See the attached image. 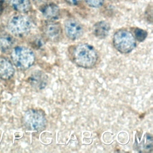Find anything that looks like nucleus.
<instances>
[{
    "label": "nucleus",
    "instance_id": "nucleus-1",
    "mask_svg": "<svg viewBox=\"0 0 153 153\" xmlns=\"http://www.w3.org/2000/svg\"><path fill=\"white\" fill-rule=\"evenodd\" d=\"M70 54L74 63L83 68H93L98 59V54L95 48L86 43L74 46Z\"/></svg>",
    "mask_w": 153,
    "mask_h": 153
},
{
    "label": "nucleus",
    "instance_id": "nucleus-2",
    "mask_svg": "<svg viewBox=\"0 0 153 153\" xmlns=\"http://www.w3.org/2000/svg\"><path fill=\"white\" fill-rule=\"evenodd\" d=\"M11 57L14 64L22 70L29 68L35 61V56L33 51L24 46H17L14 48Z\"/></svg>",
    "mask_w": 153,
    "mask_h": 153
},
{
    "label": "nucleus",
    "instance_id": "nucleus-3",
    "mask_svg": "<svg viewBox=\"0 0 153 153\" xmlns=\"http://www.w3.org/2000/svg\"><path fill=\"white\" fill-rule=\"evenodd\" d=\"M114 47L121 53H130L136 47V39L133 35L127 30H117L113 36Z\"/></svg>",
    "mask_w": 153,
    "mask_h": 153
},
{
    "label": "nucleus",
    "instance_id": "nucleus-4",
    "mask_svg": "<svg viewBox=\"0 0 153 153\" xmlns=\"http://www.w3.org/2000/svg\"><path fill=\"white\" fill-rule=\"evenodd\" d=\"M23 123L29 130L39 131L45 128L47 120L42 112L36 109H29L24 114Z\"/></svg>",
    "mask_w": 153,
    "mask_h": 153
},
{
    "label": "nucleus",
    "instance_id": "nucleus-5",
    "mask_svg": "<svg viewBox=\"0 0 153 153\" xmlns=\"http://www.w3.org/2000/svg\"><path fill=\"white\" fill-rule=\"evenodd\" d=\"M8 27L10 32L17 36L27 34L32 27V23L26 16L17 15L13 16L9 21Z\"/></svg>",
    "mask_w": 153,
    "mask_h": 153
},
{
    "label": "nucleus",
    "instance_id": "nucleus-6",
    "mask_svg": "<svg viewBox=\"0 0 153 153\" xmlns=\"http://www.w3.org/2000/svg\"><path fill=\"white\" fill-rule=\"evenodd\" d=\"M64 30L66 36L71 40L77 39L83 34L82 25L74 19H68L65 22Z\"/></svg>",
    "mask_w": 153,
    "mask_h": 153
},
{
    "label": "nucleus",
    "instance_id": "nucleus-7",
    "mask_svg": "<svg viewBox=\"0 0 153 153\" xmlns=\"http://www.w3.org/2000/svg\"><path fill=\"white\" fill-rule=\"evenodd\" d=\"M43 32L47 39L53 42L59 41L62 36V29L60 23L49 21L44 27Z\"/></svg>",
    "mask_w": 153,
    "mask_h": 153
},
{
    "label": "nucleus",
    "instance_id": "nucleus-8",
    "mask_svg": "<svg viewBox=\"0 0 153 153\" xmlns=\"http://www.w3.org/2000/svg\"><path fill=\"white\" fill-rule=\"evenodd\" d=\"M134 148L139 152H148L152 148V138L147 132L136 134L135 136Z\"/></svg>",
    "mask_w": 153,
    "mask_h": 153
},
{
    "label": "nucleus",
    "instance_id": "nucleus-9",
    "mask_svg": "<svg viewBox=\"0 0 153 153\" xmlns=\"http://www.w3.org/2000/svg\"><path fill=\"white\" fill-rule=\"evenodd\" d=\"M48 76L41 71H35L29 77V82L36 90L44 89L48 84Z\"/></svg>",
    "mask_w": 153,
    "mask_h": 153
},
{
    "label": "nucleus",
    "instance_id": "nucleus-10",
    "mask_svg": "<svg viewBox=\"0 0 153 153\" xmlns=\"http://www.w3.org/2000/svg\"><path fill=\"white\" fill-rule=\"evenodd\" d=\"M14 74V68L11 62L4 57H0V78L4 80L10 79Z\"/></svg>",
    "mask_w": 153,
    "mask_h": 153
},
{
    "label": "nucleus",
    "instance_id": "nucleus-11",
    "mask_svg": "<svg viewBox=\"0 0 153 153\" xmlns=\"http://www.w3.org/2000/svg\"><path fill=\"white\" fill-rule=\"evenodd\" d=\"M41 11L43 16L50 21H54L59 19L60 14L59 7L53 3L45 5Z\"/></svg>",
    "mask_w": 153,
    "mask_h": 153
},
{
    "label": "nucleus",
    "instance_id": "nucleus-12",
    "mask_svg": "<svg viewBox=\"0 0 153 153\" xmlns=\"http://www.w3.org/2000/svg\"><path fill=\"white\" fill-rule=\"evenodd\" d=\"M111 29L109 24L105 21H100L94 24L93 26V33L99 39L106 38Z\"/></svg>",
    "mask_w": 153,
    "mask_h": 153
},
{
    "label": "nucleus",
    "instance_id": "nucleus-13",
    "mask_svg": "<svg viewBox=\"0 0 153 153\" xmlns=\"http://www.w3.org/2000/svg\"><path fill=\"white\" fill-rule=\"evenodd\" d=\"M13 8L19 12L26 13L31 8L30 0H9Z\"/></svg>",
    "mask_w": 153,
    "mask_h": 153
},
{
    "label": "nucleus",
    "instance_id": "nucleus-14",
    "mask_svg": "<svg viewBox=\"0 0 153 153\" xmlns=\"http://www.w3.org/2000/svg\"><path fill=\"white\" fill-rule=\"evenodd\" d=\"M14 42V38L10 35H0V50L5 52L9 50Z\"/></svg>",
    "mask_w": 153,
    "mask_h": 153
},
{
    "label": "nucleus",
    "instance_id": "nucleus-15",
    "mask_svg": "<svg viewBox=\"0 0 153 153\" xmlns=\"http://www.w3.org/2000/svg\"><path fill=\"white\" fill-rule=\"evenodd\" d=\"M147 32L140 28H136L134 30V37L139 42H142L145 39L147 36Z\"/></svg>",
    "mask_w": 153,
    "mask_h": 153
},
{
    "label": "nucleus",
    "instance_id": "nucleus-16",
    "mask_svg": "<svg viewBox=\"0 0 153 153\" xmlns=\"http://www.w3.org/2000/svg\"><path fill=\"white\" fill-rule=\"evenodd\" d=\"M85 1L91 7L99 8L103 5L104 0H85Z\"/></svg>",
    "mask_w": 153,
    "mask_h": 153
},
{
    "label": "nucleus",
    "instance_id": "nucleus-17",
    "mask_svg": "<svg viewBox=\"0 0 153 153\" xmlns=\"http://www.w3.org/2000/svg\"><path fill=\"white\" fill-rule=\"evenodd\" d=\"M67 3L71 5H76L78 4L81 0H65Z\"/></svg>",
    "mask_w": 153,
    "mask_h": 153
},
{
    "label": "nucleus",
    "instance_id": "nucleus-18",
    "mask_svg": "<svg viewBox=\"0 0 153 153\" xmlns=\"http://www.w3.org/2000/svg\"><path fill=\"white\" fill-rule=\"evenodd\" d=\"M1 11H2V5H1V3L0 2V13H1Z\"/></svg>",
    "mask_w": 153,
    "mask_h": 153
},
{
    "label": "nucleus",
    "instance_id": "nucleus-19",
    "mask_svg": "<svg viewBox=\"0 0 153 153\" xmlns=\"http://www.w3.org/2000/svg\"><path fill=\"white\" fill-rule=\"evenodd\" d=\"M35 1H41V0H35Z\"/></svg>",
    "mask_w": 153,
    "mask_h": 153
}]
</instances>
